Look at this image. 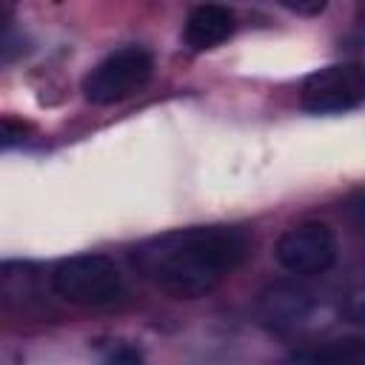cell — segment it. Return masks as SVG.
<instances>
[{"mask_svg":"<svg viewBox=\"0 0 365 365\" xmlns=\"http://www.w3.org/2000/svg\"><path fill=\"white\" fill-rule=\"evenodd\" d=\"M26 131H29L26 123H17V120H11V117H3V145H6V148H11L17 140H23Z\"/></svg>","mask_w":365,"mask_h":365,"instance_id":"cell-11","label":"cell"},{"mask_svg":"<svg viewBox=\"0 0 365 365\" xmlns=\"http://www.w3.org/2000/svg\"><path fill=\"white\" fill-rule=\"evenodd\" d=\"M291 359H299V362H365V339H359V336L328 339L314 348L291 351Z\"/></svg>","mask_w":365,"mask_h":365,"instance_id":"cell-8","label":"cell"},{"mask_svg":"<svg viewBox=\"0 0 365 365\" xmlns=\"http://www.w3.org/2000/svg\"><path fill=\"white\" fill-rule=\"evenodd\" d=\"M279 6H285L288 11H294V14H305V17H314V14H319L322 9H325V3L328 0H277Z\"/></svg>","mask_w":365,"mask_h":365,"instance_id":"cell-10","label":"cell"},{"mask_svg":"<svg viewBox=\"0 0 365 365\" xmlns=\"http://www.w3.org/2000/svg\"><path fill=\"white\" fill-rule=\"evenodd\" d=\"M51 291L71 305H106L123 294V274L106 254H77L51 271Z\"/></svg>","mask_w":365,"mask_h":365,"instance_id":"cell-3","label":"cell"},{"mask_svg":"<svg viewBox=\"0 0 365 365\" xmlns=\"http://www.w3.org/2000/svg\"><path fill=\"white\" fill-rule=\"evenodd\" d=\"M339 314H342L345 322L365 328V282H356V285H351V288L342 294Z\"/></svg>","mask_w":365,"mask_h":365,"instance_id":"cell-9","label":"cell"},{"mask_svg":"<svg viewBox=\"0 0 365 365\" xmlns=\"http://www.w3.org/2000/svg\"><path fill=\"white\" fill-rule=\"evenodd\" d=\"M314 311V297L308 288L279 279L259 291L257 297V317L265 328L274 331H291L302 325Z\"/></svg>","mask_w":365,"mask_h":365,"instance_id":"cell-6","label":"cell"},{"mask_svg":"<svg viewBox=\"0 0 365 365\" xmlns=\"http://www.w3.org/2000/svg\"><path fill=\"white\" fill-rule=\"evenodd\" d=\"M237 29V17L228 6L220 3H202L197 6L182 29V40L191 51H208L217 48L220 43H225Z\"/></svg>","mask_w":365,"mask_h":365,"instance_id":"cell-7","label":"cell"},{"mask_svg":"<svg viewBox=\"0 0 365 365\" xmlns=\"http://www.w3.org/2000/svg\"><path fill=\"white\" fill-rule=\"evenodd\" d=\"M274 259L279 268L297 277L325 274L336 262V234L319 220H305L285 228L274 245Z\"/></svg>","mask_w":365,"mask_h":365,"instance_id":"cell-4","label":"cell"},{"mask_svg":"<svg viewBox=\"0 0 365 365\" xmlns=\"http://www.w3.org/2000/svg\"><path fill=\"white\" fill-rule=\"evenodd\" d=\"M251 251L242 225H191L165 231L131 251V265L143 279L174 299L211 294Z\"/></svg>","mask_w":365,"mask_h":365,"instance_id":"cell-1","label":"cell"},{"mask_svg":"<svg viewBox=\"0 0 365 365\" xmlns=\"http://www.w3.org/2000/svg\"><path fill=\"white\" fill-rule=\"evenodd\" d=\"M359 14H362V20H365V0H359Z\"/></svg>","mask_w":365,"mask_h":365,"instance_id":"cell-13","label":"cell"},{"mask_svg":"<svg viewBox=\"0 0 365 365\" xmlns=\"http://www.w3.org/2000/svg\"><path fill=\"white\" fill-rule=\"evenodd\" d=\"M302 106L311 114H336L365 100V66L334 63L317 68L302 83Z\"/></svg>","mask_w":365,"mask_h":365,"instance_id":"cell-5","label":"cell"},{"mask_svg":"<svg viewBox=\"0 0 365 365\" xmlns=\"http://www.w3.org/2000/svg\"><path fill=\"white\" fill-rule=\"evenodd\" d=\"M154 74V57L143 46H123L103 57L86 77H83V97L91 106H114L137 91Z\"/></svg>","mask_w":365,"mask_h":365,"instance_id":"cell-2","label":"cell"},{"mask_svg":"<svg viewBox=\"0 0 365 365\" xmlns=\"http://www.w3.org/2000/svg\"><path fill=\"white\" fill-rule=\"evenodd\" d=\"M106 359H108V362H140L143 356H140V351L120 345V348H111V351L106 354Z\"/></svg>","mask_w":365,"mask_h":365,"instance_id":"cell-12","label":"cell"}]
</instances>
